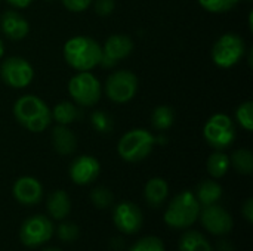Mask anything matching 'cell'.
Returning <instances> with one entry per match:
<instances>
[{
    "mask_svg": "<svg viewBox=\"0 0 253 251\" xmlns=\"http://www.w3.org/2000/svg\"><path fill=\"white\" fill-rule=\"evenodd\" d=\"M199 217L203 228L213 235H227L234 225L231 215L218 204L205 206V209L200 210Z\"/></svg>",
    "mask_w": 253,
    "mask_h": 251,
    "instance_id": "12",
    "label": "cell"
},
{
    "mask_svg": "<svg viewBox=\"0 0 253 251\" xmlns=\"http://www.w3.org/2000/svg\"><path fill=\"white\" fill-rule=\"evenodd\" d=\"M230 166H231L230 164V157L222 151H215L213 154H211L209 158H208V163H206L209 175L212 178H216V179L225 176Z\"/></svg>",
    "mask_w": 253,
    "mask_h": 251,
    "instance_id": "24",
    "label": "cell"
},
{
    "mask_svg": "<svg viewBox=\"0 0 253 251\" xmlns=\"http://www.w3.org/2000/svg\"><path fill=\"white\" fill-rule=\"evenodd\" d=\"M133 50V40L126 34L110 36L102 46L101 64L104 68H111L119 64V61L127 58Z\"/></svg>",
    "mask_w": 253,
    "mask_h": 251,
    "instance_id": "11",
    "label": "cell"
},
{
    "mask_svg": "<svg viewBox=\"0 0 253 251\" xmlns=\"http://www.w3.org/2000/svg\"><path fill=\"white\" fill-rule=\"evenodd\" d=\"M80 118V109L76 107V104L62 101L58 102L52 109V120L56 121V124L68 126Z\"/></svg>",
    "mask_w": 253,
    "mask_h": 251,
    "instance_id": "21",
    "label": "cell"
},
{
    "mask_svg": "<svg viewBox=\"0 0 253 251\" xmlns=\"http://www.w3.org/2000/svg\"><path fill=\"white\" fill-rule=\"evenodd\" d=\"M52 143L58 154L71 155L77 148V138L68 126L58 124L52 129Z\"/></svg>",
    "mask_w": 253,
    "mask_h": 251,
    "instance_id": "17",
    "label": "cell"
},
{
    "mask_svg": "<svg viewBox=\"0 0 253 251\" xmlns=\"http://www.w3.org/2000/svg\"><path fill=\"white\" fill-rule=\"evenodd\" d=\"M0 30L12 41H19L30 33L28 21L16 10H6L0 16Z\"/></svg>",
    "mask_w": 253,
    "mask_h": 251,
    "instance_id": "16",
    "label": "cell"
},
{
    "mask_svg": "<svg viewBox=\"0 0 253 251\" xmlns=\"http://www.w3.org/2000/svg\"><path fill=\"white\" fill-rule=\"evenodd\" d=\"M113 220L119 231H122L123 234L132 235V234H136L142 228L144 217H142L141 209L135 203L123 201L116 206L113 212Z\"/></svg>",
    "mask_w": 253,
    "mask_h": 251,
    "instance_id": "13",
    "label": "cell"
},
{
    "mask_svg": "<svg viewBox=\"0 0 253 251\" xmlns=\"http://www.w3.org/2000/svg\"><path fill=\"white\" fill-rule=\"evenodd\" d=\"M129 251H165V246L157 237H145L135 243Z\"/></svg>",
    "mask_w": 253,
    "mask_h": 251,
    "instance_id": "30",
    "label": "cell"
},
{
    "mask_svg": "<svg viewBox=\"0 0 253 251\" xmlns=\"http://www.w3.org/2000/svg\"><path fill=\"white\" fill-rule=\"evenodd\" d=\"M99 173H101V164L92 155H80L70 166V178L76 185L80 186L95 182Z\"/></svg>",
    "mask_w": 253,
    "mask_h": 251,
    "instance_id": "14",
    "label": "cell"
},
{
    "mask_svg": "<svg viewBox=\"0 0 253 251\" xmlns=\"http://www.w3.org/2000/svg\"><path fill=\"white\" fill-rule=\"evenodd\" d=\"M242 215H243V217L246 219V222H248V223H252L253 222V200L252 198L246 200V203L243 204Z\"/></svg>",
    "mask_w": 253,
    "mask_h": 251,
    "instance_id": "34",
    "label": "cell"
},
{
    "mask_svg": "<svg viewBox=\"0 0 253 251\" xmlns=\"http://www.w3.org/2000/svg\"><path fill=\"white\" fill-rule=\"evenodd\" d=\"M200 6L211 13H225L234 9L240 0H199Z\"/></svg>",
    "mask_w": 253,
    "mask_h": 251,
    "instance_id": "26",
    "label": "cell"
},
{
    "mask_svg": "<svg viewBox=\"0 0 253 251\" xmlns=\"http://www.w3.org/2000/svg\"><path fill=\"white\" fill-rule=\"evenodd\" d=\"M179 251H213L211 243L197 231H188L179 238Z\"/></svg>",
    "mask_w": 253,
    "mask_h": 251,
    "instance_id": "22",
    "label": "cell"
},
{
    "mask_svg": "<svg viewBox=\"0 0 253 251\" xmlns=\"http://www.w3.org/2000/svg\"><path fill=\"white\" fill-rule=\"evenodd\" d=\"M200 204L191 191L178 194L165 212V223L173 229H184L191 226L200 215Z\"/></svg>",
    "mask_w": 253,
    "mask_h": 251,
    "instance_id": "3",
    "label": "cell"
},
{
    "mask_svg": "<svg viewBox=\"0 0 253 251\" xmlns=\"http://www.w3.org/2000/svg\"><path fill=\"white\" fill-rule=\"evenodd\" d=\"M248 1H252V0H248Z\"/></svg>",
    "mask_w": 253,
    "mask_h": 251,
    "instance_id": "39",
    "label": "cell"
},
{
    "mask_svg": "<svg viewBox=\"0 0 253 251\" xmlns=\"http://www.w3.org/2000/svg\"><path fill=\"white\" fill-rule=\"evenodd\" d=\"M194 195L202 206L216 204L222 197V188L215 180H203L197 185Z\"/></svg>",
    "mask_w": 253,
    "mask_h": 251,
    "instance_id": "20",
    "label": "cell"
},
{
    "mask_svg": "<svg viewBox=\"0 0 253 251\" xmlns=\"http://www.w3.org/2000/svg\"><path fill=\"white\" fill-rule=\"evenodd\" d=\"M43 251H61L59 249H46V250H43Z\"/></svg>",
    "mask_w": 253,
    "mask_h": 251,
    "instance_id": "38",
    "label": "cell"
},
{
    "mask_svg": "<svg viewBox=\"0 0 253 251\" xmlns=\"http://www.w3.org/2000/svg\"><path fill=\"white\" fill-rule=\"evenodd\" d=\"M169 195V185L162 178H153L147 182L144 188V198L147 204L153 209L162 207Z\"/></svg>",
    "mask_w": 253,
    "mask_h": 251,
    "instance_id": "18",
    "label": "cell"
},
{
    "mask_svg": "<svg viewBox=\"0 0 253 251\" xmlns=\"http://www.w3.org/2000/svg\"><path fill=\"white\" fill-rule=\"evenodd\" d=\"M64 59L76 71H92L101 64L102 46L87 36H76L65 41Z\"/></svg>",
    "mask_w": 253,
    "mask_h": 251,
    "instance_id": "2",
    "label": "cell"
},
{
    "mask_svg": "<svg viewBox=\"0 0 253 251\" xmlns=\"http://www.w3.org/2000/svg\"><path fill=\"white\" fill-rule=\"evenodd\" d=\"M218 251H234V247L230 241L227 240H222L218 243Z\"/></svg>",
    "mask_w": 253,
    "mask_h": 251,
    "instance_id": "36",
    "label": "cell"
},
{
    "mask_svg": "<svg viewBox=\"0 0 253 251\" xmlns=\"http://www.w3.org/2000/svg\"><path fill=\"white\" fill-rule=\"evenodd\" d=\"M3 55H4V43H3V40L0 38V59L3 58Z\"/></svg>",
    "mask_w": 253,
    "mask_h": 251,
    "instance_id": "37",
    "label": "cell"
},
{
    "mask_svg": "<svg viewBox=\"0 0 253 251\" xmlns=\"http://www.w3.org/2000/svg\"><path fill=\"white\" fill-rule=\"evenodd\" d=\"M175 123V111L169 105H159L151 114V124L157 132L170 129Z\"/></svg>",
    "mask_w": 253,
    "mask_h": 251,
    "instance_id": "23",
    "label": "cell"
},
{
    "mask_svg": "<svg viewBox=\"0 0 253 251\" xmlns=\"http://www.w3.org/2000/svg\"><path fill=\"white\" fill-rule=\"evenodd\" d=\"M90 123L98 133L107 135L113 130V118L104 111H99V109L93 111L90 115Z\"/></svg>",
    "mask_w": 253,
    "mask_h": 251,
    "instance_id": "28",
    "label": "cell"
},
{
    "mask_svg": "<svg viewBox=\"0 0 253 251\" xmlns=\"http://www.w3.org/2000/svg\"><path fill=\"white\" fill-rule=\"evenodd\" d=\"M0 77L12 89H24L34 78L33 65L22 56H9L1 62Z\"/></svg>",
    "mask_w": 253,
    "mask_h": 251,
    "instance_id": "9",
    "label": "cell"
},
{
    "mask_svg": "<svg viewBox=\"0 0 253 251\" xmlns=\"http://www.w3.org/2000/svg\"><path fill=\"white\" fill-rule=\"evenodd\" d=\"M58 237L64 243H73L79 238V226L70 222H64L58 226Z\"/></svg>",
    "mask_w": 253,
    "mask_h": 251,
    "instance_id": "31",
    "label": "cell"
},
{
    "mask_svg": "<svg viewBox=\"0 0 253 251\" xmlns=\"http://www.w3.org/2000/svg\"><path fill=\"white\" fill-rule=\"evenodd\" d=\"M68 93L77 105L93 107L101 99L102 86L95 74L90 71H80L70 78Z\"/></svg>",
    "mask_w": 253,
    "mask_h": 251,
    "instance_id": "6",
    "label": "cell"
},
{
    "mask_svg": "<svg viewBox=\"0 0 253 251\" xmlns=\"http://www.w3.org/2000/svg\"><path fill=\"white\" fill-rule=\"evenodd\" d=\"M12 194L18 203L24 206H34L43 197V186L36 178L22 176L13 183Z\"/></svg>",
    "mask_w": 253,
    "mask_h": 251,
    "instance_id": "15",
    "label": "cell"
},
{
    "mask_svg": "<svg viewBox=\"0 0 253 251\" xmlns=\"http://www.w3.org/2000/svg\"><path fill=\"white\" fill-rule=\"evenodd\" d=\"M138 86V77L132 71L117 70L107 77L104 90L108 99L114 104H126L135 98Z\"/></svg>",
    "mask_w": 253,
    "mask_h": 251,
    "instance_id": "8",
    "label": "cell"
},
{
    "mask_svg": "<svg viewBox=\"0 0 253 251\" xmlns=\"http://www.w3.org/2000/svg\"><path fill=\"white\" fill-rule=\"evenodd\" d=\"M90 200L95 204V207H98V209H108L113 204V201H114V195H113V192L108 188L96 186L90 192Z\"/></svg>",
    "mask_w": 253,
    "mask_h": 251,
    "instance_id": "29",
    "label": "cell"
},
{
    "mask_svg": "<svg viewBox=\"0 0 253 251\" xmlns=\"http://www.w3.org/2000/svg\"><path fill=\"white\" fill-rule=\"evenodd\" d=\"M13 117L31 133H40L52 124V111L47 104L36 95H24L13 104Z\"/></svg>",
    "mask_w": 253,
    "mask_h": 251,
    "instance_id": "1",
    "label": "cell"
},
{
    "mask_svg": "<svg viewBox=\"0 0 253 251\" xmlns=\"http://www.w3.org/2000/svg\"><path fill=\"white\" fill-rule=\"evenodd\" d=\"M61 1L67 10L74 12V13L84 12L93 3V0H61Z\"/></svg>",
    "mask_w": 253,
    "mask_h": 251,
    "instance_id": "33",
    "label": "cell"
},
{
    "mask_svg": "<svg viewBox=\"0 0 253 251\" xmlns=\"http://www.w3.org/2000/svg\"><path fill=\"white\" fill-rule=\"evenodd\" d=\"M93 9L98 16H110L116 9L114 0H93Z\"/></svg>",
    "mask_w": 253,
    "mask_h": 251,
    "instance_id": "32",
    "label": "cell"
},
{
    "mask_svg": "<svg viewBox=\"0 0 253 251\" xmlns=\"http://www.w3.org/2000/svg\"><path fill=\"white\" fill-rule=\"evenodd\" d=\"M71 210V201L67 195L65 191H55L49 195L47 198V212L49 215L56 219V220H62L68 216Z\"/></svg>",
    "mask_w": 253,
    "mask_h": 251,
    "instance_id": "19",
    "label": "cell"
},
{
    "mask_svg": "<svg viewBox=\"0 0 253 251\" xmlns=\"http://www.w3.org/2000/svg\"><path fill=\"white\" fill-rule=\"evenodd\" d=\"M53 235L52 222L43 215H34L28 217L19 231V238L27 247H39L47 243Z\"/></svg>",
    "mask_w": 253,
    "mask_h": 251,
    "instance_id": "10",
    "label": "cell"
},
{
    "mask_svg": "<svg viewBox=\"0 0 253 251\" xmlns=\"http://www.w3.org/2000/svg\"><path fill=\"white\" fill-rule=\"evenodd\" d=\"M156 145V136L145 129H132L126 132L117 143V152L127 163L145 160Z\"/></svg>",
    "mask_w": 253,
    "mask_h": 251,
    "instance_id": "4",
    "label": "cell"
},
{
    "mask_svg": "<svg viewBox=\"0 0 253 251\" xmlns=\"http://www.w3.org/2000/svg\"><path fill=\"white\" fill-rule=\"evenodd\" d=\"M236 120L237 123L246 130L252 132L253 129V104L251 101L242 102L236 111Z\"/></svg>",
    "mask_w": 253,
    "mask_h": 251,
    "instance_id": "27",
    "label": "cell"
},
{
    "mask_svg": "<svg viewBox=\"0 0 253 251\" xmlns=\"http://www.w3.org/2000/svg\"><path fill=\"white\" fill-rule=\"evenodd\" d=\"M6 1L15 9H25L33 3V0H6Z\"/></svg>",
    "mask_w": 253,
    "mask_h": 251,
    "instance_id": "35",
    "label": "cell"
},
{
    "mask_svg": "<svg viewBox=\"0 0 253 251\" xmlns=\"http://www.w3.org/2000/svg\"><path fill=\"white\" fill-rule=\"evenodd\" d=\"M203 138L216 151H224L230 148L236 141V126L230 115L227 114H213L205 123Z\"/></svg>",
    "mask_w": 253,
    "mask_h": 251,
    "instance_id": "5",
    "label": "cell"
},
{
    "mask_svg": "<svg viewBox=\"0 0 253 251\" xmlns=\"http://www.w3.org/2000/svg\"><path fill=\"white\" fill-rule=\"evenodd\" d=\"M245 53V40L236 33H225L212 47V61L219 68H231L242 61Z\"/></svg>",
    "mask_w": 253,
    "mask_h": 251,
    "instance_id": "7",
    "label": "cell"
},
{
    "mask_svg": "<svg viewBox=\"0 0 253 251\" xmlns=\"http://www.w3.org/2000/svg\"><path fill=\"white\" fill-rule=\"evenodd\" d=\"M46 1H50V0H46Z\"/></svg>",
    "mask_w": 253,
    "mask_h": 251,
    "instance_id": "40",
    "label": "cell"
},
{
    "mask_svg": "<svg viewBox=\"0 0 253 251\" xmlns=\"http://www.w3.org/2000/svg\"><path fill=\"white\" fill-rule=\"evenodd\" d=\"M230 164L242 175H251L253 172V154L249 149H237L231 154Z\"/></svg>",
    "mask_w": 253,
    "mask_h": 251,
    "instance_id": "25",
    "label": "cell"
}]
</instances>
